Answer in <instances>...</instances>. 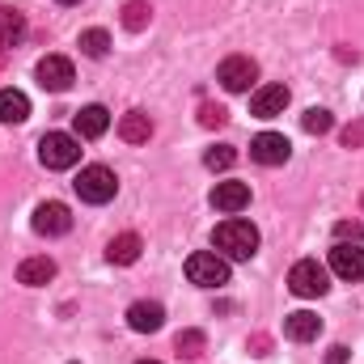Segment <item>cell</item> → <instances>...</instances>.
Returning a JSON list of instances; mask_svg holds the SVG:
<instances>
[{"label": "cell", "instance_id": "10", "mask_svg": "<svg viewBox=\"0 0 364 364\" xmlns=\"http://www.w3.org/2000/svg\"><path fill=\"white\" fill-rule=\"evenodd\" d=\"M331 272L339 275V279H364L360 242H335V250H331Z\"/></svg>", "mask_w": 364, "mask_h": 364}, {"label": "cell", "instance_id": "2", "mask_svg": "<svg viewBox=\"0 0 364 364\" xmlns=\"http://www.w3.org/2000/svg\"><path fill=\"white\" fill-rule=\"evenodd\" d=\"M38 161H43L47 170H73V166L81 161V140L68 136V132H47V136L38 140Z\"/></svg>", "mask_w": 364, "mask_h": 364}, {"label": "cell", "instance_id": "22", "mask_svg": "<svg viewBox=\"0 0 364 364\" xmlns=\"http://www.w3.org/2000/svg\"><path fill=\"white\" fill-rule=\"evenodd\" d=\"M81 51H85L90 60H102V55L110 51V34H106L102 26H93V30H81Z\"/></svg>", "mask_w": 364, "mask_h": 364}, {"label": "cell", "instance_id": "3", "mask_svg": "<svg viewBox=\"0 0 364 364\" xmlns=\"http://www.w3.org/2000/svg\"><path fill=\"white\" fill-rule=\"evenodd\" d=\"M73 186H77L81 203H110L114 191H119V178H114V170H106V166H85Z\"/></svg>", "mask_w": 364, "mask_h": 364}, {"label": "cell", "instance_id": "31", "mask_svg": "<svg viewBox=\"0 0 364 364\" xmlns=\"http://www.w3.org/2000/svg\"><path fill=\"white\" fill-rule=\"evenodd\" d=\"M136 364H157V360H136Z\"/></svg>", "mask_w": 364, "mask_h": 364}, {"label": "cell", "instance_id": "30", "mask_svg": "<svg viewBox=\"0 0 364 364\" xmlns=\"http://www.w3.org/2000/svg\"><path fill=\"white\" fill-rule=\"evenodd\" d=\"M60 4H81V0H60Z\"/></svg>", "mask_w": 364, "mask_h": 364}, {"label": "cell", "instance_id": "27", "mask_svg": "<svg viewBox=\"0 0 364 364\" xmlns=\"http://www.w3.org/2000/svg\"><path fill=\"white\" fill-rule=\"evenodd\" d=\"M335 237H339V242H360L364 225L360 220H339V225H335Z\"/></svg>", "mask_w": 364, "mask_h": 364}, {"label": "cell", "instance_id": "12", "mask_svg": "<svg viewBox=\"0 0 364 364\" xmlns=\"http://www.w3.org/2000/svg\"><path fill=\"white\" fill-rule=\"evenodd\" d=\"M284 106H288V85H263V90L250 93L255 119H275V114H284Z\"/></svg>", "mask_w": 364, "mask_h": 364}, {"label": "cell", "instance_id": "32", "mask_svg": "<svg viewBox=\"0 0 364 364\" xmlns=\"http://www.w3.org/2000/svg\"><path fill=\"white\" fill-rule=\"evenodd\" d=\"M360 208H364V199H360Z\"/></svg>", "mask_w": 364, "mask_h": 364}, {"label": "cell", "instance_id": "24", "mask_svg": "<svg viewBox=\"0 0 364 364\" xmlns=\"http://www.w3.org/2000/svg\"><path fill=\"white\" fill-rule=\"evenodd\" d=\"M203 331H182L178 339H174V348H178V356H186V360H195V356H203Z\"/></svg>", "mask_w": 364, "mask_h": 364}, {"label": "cell", "instance_id": "15", "mask_svg": "<svg viewBox=\"0 0 364 364\" xmlns=\"http://www.w3.org/2000/svg\"><path fill=\"white\" fill-rule=\"evenodd\" d=\"M73 127H77V140H97L110 127V110L106 106H85V110H77Z\"/></svg>", "mask_w": 364, "mask_h": 364}, {"label": "cell", "instance_id": "20", "mask_svg": "<svg viewBox=\"0 0 364 364\" xmlns=\"http://www.w3.org/2000/svg\"><path fill=\"white\" fill-rule=\"evenodd\" d=\"M21 34H26V17H21L17 9H0V51L17 47Z\"/></svg>", "mask_w": 364, "mask_h": 364}, {"label": "cell", "instance_id": "21", "mask_svg": "<svg viewBox=\"0 0 364 364\" xmlns=\"http://www.w3.org/2000/svg\"><path fill=\"white\" fill-rule=\"evenodd\" d=\"M149 21H153V9H149V0H127V4H123V26H127L132 34H140Z\"/></svg>", "mask_w": 364, "mask_h": 364}, {"label": "cell", "instance_id": "18", "mask_svg": "<svg viewBox=\"0 0 364 364\" xmlns=\"http://www.w3.org/2000/svg\"><path fill=\"white\" fill-rule=\"evenodd\" d=\"M119 136H123L127 144H144V140L153 136V119H149L144 110H127V114L119 119Z\"/></svg>", "mask_w": 364, "mask_h": 364}, {"label": "cell", "instance_id": "11", "mask_svg": "<svg viewBox=\"0 0 364 364\" xmlns=\"http://www.w3.org/2000/svg\"><path fill=\"white\" fill-rule=\"evenodd\" d=\"M246 203H250V186H246V182H216V186H212V208H216V212L237 216Z\"/></svg>", "mask_w": 364, "mask_h": 364}, {"label": "cell", "instance_id": "17", "mask_svg": "<svg viewBox=\"0 0 364 364\" xmlns=\"http://www.w3.org/2000/svg\"><path fill=\"white\" fill-rule=\"evenodd\" d=\"M140 250H144V242H140L136 233H119V237L106 246V259H110L114 267H132V263L140 259Z\"/></svg>", "mask_w": 364, "mask_h": 364}, {"label": "cell", "instance_id": "13", "mask_svg": "<svg viewBox=\"0 0 364 364\" xmlns=\"http://www.w3.org/2000/svg\"><path fill=\"white\" fill-rule=\"evenodd\" d=\"M161 322H166V309H161L157 301H136V305L127 309V326H132L136 335H153V331H161Z\"/></svg>", "mask_w": 364, "mask_h": 364}, {"label": "cell", "instance_id": "29", "mask_svg": "<svg viewBox=\"0 0 364 364\" xmlns=\"http://www.w3.org/2000/svg\"><path fill=\"white\" fill-rule=\"evenodd\" d=\"M326 364H348V348H343V343H335V348L326 352Z\"/></svg>", "mask_w": 364, "mask_h": 364}, {"label": "cell", "instance_id": "19", "mask_svg": "<svg viewBox=\"0 0 364 364\" xmlns=\"http://www.w3.org/2000/svg\"><path fill=\"white\" fill-rule=\"evenodd\" d=\"M30 119V97L21 90H0V123H26Z\"/></svg>", "mask_w": 364, "mask_h": 364}, {"label": "cell", "instance_id": "5", "mask_svg": "<svg viewBox=\"0 0 364 364\" xmlns=\"http://www.w3.org/2000/svg\"><path fill=\"white\" fill-rule=\"evenodd\" d=\"M288 288L296 292V296H326V288H331V275H326V267L318 263V259H301L292 272H288Z\"/></svg>", "mask_w": 364, "mask_h": 364}, {"label": "cell", "instance_id": "28", "mask_svg": "<svg viewBox=\"0 0 364 364\" xmlns=\"http://www.w3.org/2000/svg\"><path fill=\"white\" fill-rule=\"evenodd\" d=\"M360 144H364V119L343 127V149H360Z\"/></svg>", "mask_w": 364, "mask_h": 364}, {"label": "cell", "instance_id": "16", "mask_svg": "<svg viewBox=\"0 0 364 364\" xmlns=\"http://www.w3.org/2000/svg\"><path fill=\"white\" fill-rule=\"evenodd\" d=\"M51 279H55V263H51L47 255L21 259V267H17V284H26V288H43V284H51Z\"/></svg>", "mask_w": 364, "mask_h": 364}, {"label": "cell", "instance_id": "26", "mask_svg": "<svg viewBox=\"0 0 364 364\" xmlns=\"http://www.w3.org/2000/svg\"><path fill=\"white\" fill-rule=\"evenodd\" d=\"M199 123H203V127H225V123H229V110H225V106L203 102V106H199Z\"/></svg>", "mask_w": 364, "mask_h": 364}, {"label": "cell", "instance_id": "9", "mask_svg": "<svg viewBox=\"0 0 364 364\" xmlns=\"http://www.w3.org/2000/svg\"><path fill=\"white\" fill-rule=\"evenodd\" d=\"M288 153H292V144L279 132H259L250 140V161H259V166H284Z\"/></svg>", "mask_w": 364, "mask_h": 364}, {"label": "cell", "instance_id": "8", "mask_svg": "<svg viewBox=\"0 0 364 364\" xmlns=\"http://www.w3.org/2000/svg\"><path fill=\"white\" fill-rule=\"evenodd\" d=\"M68 229H73V212H68V203L47 199V203L34 208V233H43V237H64Z\"/></svg>", "mask_w": 364, "mask_h": 364}, {"label": "cell", "instance_id": "14", "mask_svg": "<svg viewBox=\"0 0 364 364\" xmlns=\"http://www.w3.org/2000/svg\"><path fill=\"white\" fill-rule=\"evenodd\" d=\"M284 335H288L292 343H309V339H318V335H322V318H318V314H309V309H296V314H288V318H284Z\"/></svg>", "mask_w": 364, "mask_h": 364}, {"label": "cell", "instance_id": "25", "mask_svg": "<svg viewBox=\"0 0 364 364\" xmlns=\"http://www.w3.org/2000/svg\"><path fill=\"white\" fill-rule=\"evenodd\" d=\"M233 161H237V153H233L229 144H216V149L203 153V166H208V170H229Z\"/></svg>", "mask_w": 364, "mask_h": 364}, {"label": "cell", "instance_id": "7", "mask_svg": "<svg viewBox=\"0 0 364 364\" xmlns=\"http://www.w3.org/2000/svg\"><path fill=\"white\" fill-rule=\"evenodd\" d=\"M34 77H38V85L51 93H64L73 90V81H77V73H73V60L68 55H43L38 60V68H34Z\"/></svg>", "mask_w": 364, "mask_h": 364}, {"label": "cell", "instance_id": "4", "mask_svg": "<svg viewBox=\"0 0 364 364\" xmlns=\"http://www.w3.org/2000/svg\"><path fill=\"white\" fill-rule=\"evenodd\" d=\"M186 279L199 284V288H220V284H229V263H225V255H216V250L191 255V259H186Z\"/></svg>", "mask_w": 364, "mask_h": 364}, {"label": "cell", "instance_id": "23", "mask_svg": "<svg viewBox=\"0 0 364 364\" xmlns=\"http://www.w3.org/2000/svg\"><path fill=\"white\" fill-rule=\"evenodd\" d=\"M301 127H305L309 136H326V132L335 127V119H331V110L314 106V110H305V114H301Z\"/></svg>", "mask_w": 364, "mask_h": 364}, {"label": "cell", "instance_id": "6", "mask_svg": "<svg viewBox=\"0 0 364 364\" xmlns=\"http://www.w3.org/2000/svg\"><path fill=\"white\" fill-rule=\"evenodd\" d=\"M216 81H220L229 93H246L255 81H259V64H255L250 55H229V60L216 68Z\"/></svg>", "mask_w": 364, "mask_h": 364}, {"label": "cell", "instance_id": "1", "mask_svg": "<svg viewBox=\"0 0 364 364\" xmlns=\"http://www.w3.org/2000/svg\"><path fill=\"white\" fill-rule=\"evenodd\" d=\"M212 246H216V255H225V259H233V263H246V259H255V250H259V229H255L250 220H242V216H229V220L216 225Z\"/></svg>", "mask_w": 364, "mask_h": 364}]
</instances>
